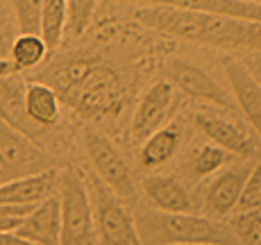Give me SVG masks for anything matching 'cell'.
<instances>
[{"label": "cell", "instance_id": "30bf717a", "mask_svg": "<svg viewBox=\"0 0 261 245\" xmlns=\"http://www.w3.org/2000/svg\"><path fill=\"white\" fill-rule=\"evenodd\" d=\"M248 173H250V166L220 168L216 173V177L204 186V209L212 216H218V218L232 213L239 204Z\"/></svg>", "mask_w": 261, "mask_h": 245}, {"label": "cell", "instance_id": "d4e9b609", "mask_svg": "<svg viewBox=\"0 0 261 245\" xmlns=\"http://www.w3.org/2000/svg\"><path fill=\"white\" fill-rule=\"evenodd\" d=\"M16 37H18V30H16L12 9H9V3L0 0V59L9 57V50H12V43Z\"/></svg>", "mask_w": 261, "mask_h": 245}, {"label": "cell", "instance_id": "52a82bcc", "mask_svg": "<svg viewBox=\"0 0 261 245\" xmlns=\"http://www.w3.org/2000/svg\"><path fill=\"white\" fill-rule=\"evenodd\" d=\"M166 77L170 87H177L191 98L204 100L220 109H232V100L220 89V84L204 68L195 66V64L184 62V59H170L166 64Z\"/></svg>", "mask_w": 261, "mask_h": 245}, {"label": "cell", "instance_id": "9a60e30c", "mask_svg": "<svg viewBox=\"0 0 261 245\" xmlns=\"http://www.w3.org/2000/svg\"><path fill=\"white\" fill-rule=\"evenodd\" d=\"M16 234L32 245H59V202L50 196L21 221Z\"/></svg>", "mask_w": 261, "mask_h": 245}, {"label": "cell", "instance_id": "8fae6325", "mask_svg": "<svg viewBox=\"0 0 261 245\" xmlns=\"http://www.w3.org/2000/svg\"><path fill=\"white\" fill-rule=\"evenodd\" d=\"M193 123L214 146H218L220 150H225V152H232L243 159L257 157V146H254V141L239 125L225 121V118H220V116H214V114H195Z\"/></svg>", "mask_w": 261, "mask_h": 245}, {"label": "cell", "instance_id": "cb8c5ba5", "mask_svg": "<svg viewBox=\"0 0 261 245\" xmlns=\"http://www.w3.org/2000/svg\"><path fill=\"white\" fill-rule=\"evenodd\" d=\"M239 211H252V209H261V164L250 168L248 177H245L243 191H241Z\"/></svg>", "mask_w": 261, "mask_h": 245}, {"label": "cell", "instance_id": "277c9868", "mask_svg": "<svg viewBox=\"0 0 261 245\" xmlns=\"http://www.w3.org/2000/svg\"><path fill=\"white\" fill-rule=\"evenodd\" d=\"M59 245H95L93 211L84 173L75 166L59 171Z\"/></svg>", "mask_w": 261, "mask_h": 245}, {"label": "cell", "instance_id": "d6986e66", "mask_svg": "<svg viewBox=\"0 0 261 245\" xmlns=\"http://www.w3.org/2000/svg\"><path fill=\"white\" fill-rule=\"evenodd\" d=\"M68 21V3L66 0H43L41 9V25H39V37L43 39L48 50H55L66 32Z\"/></svg>", "mask_w": 261, "mask_h": 245}, {"label": "cell", "instance_id": "83f0119b", "mask_svg": "<svg viewBox=\"0 0 261 245\" xmlns=\"http://www.w3.org/2000/svg\"><path fill=\"white\" fill-rule=\"evenodd\" d=\"M241 3H248V5H257V7H261V0H241Z\"/></svg>", "mask_w": 261, "mask_h": 245}, {"label": "cell", "instance_id": "7402d4cb", "mask_svg": "<svg viewBox=\"0 0 261 245\" xmlns=\"http://www.w3.org/2000/svg\"><path fill=\"white\" fill-rule=\"evenodd\" d=\"M229 229L239 245H261V209L239 211L229 221Z\"/></svg>", "mask_w": 261, "mask_h": 245}, {"label": "cell", "instance_id": "ffe728a7", "mask_svg": "<svg viewBox=\"0 0 261 245\" xmlns=\"http://www.w3.org/2000/svg\"><path fill=\"white\" fill-rule=\"evenodd\" d=\"M225 164H227V152L220 150L218 146H214V143H207V146H200L198 150H193V154L187 161V173L193 179L209 177V175L218 173Z\"/></svg>", "mask_w": 261, "mask_h": 245}, {"label": "cell", "instance_id": "5bb4252c", "mask_svg": "<svg viewBox=\"0 0 261 245\" xmlns=\"http://www.w3.org/2000/svg\"><path fill=\"white\" fill-rule=\"evenodd\" d=\"M143 196L150 209L166 213H193V198L187 191L184 182L173 175H152L141 182Z\"/></svg>", "mask_w": 261, "mask_h": 245}, {"label": "cell", "instance_id": "5b68a950", "mask_svg": "<svg viewBox=\"0 0 261 245\" xmlns=\"http://www.w3.org/2000/svg\"><path fill=\"white\" fill-rule=\"evenodd\" d=\"M93 211L95 245H143L127 204L112 193L95 175H84Z\"/></svg>", "mask_w": 261, "mask_h": 245}, {"label": "cell", "instance_id": "603a6c76", "mask_svg": "<svg viewBox=\"0 0 261 245\" xmlns=\"http://www.w3.org/2000/svg\"><path fill=\"white\" fill-rule=\"evenodd\" d=\"M93 9H95V0H71V3H68L66 30L71 37H80V34L89 28Z\"/></svg>", "mask_w": 261, "mask_h": 245}, {"label": "cell", "instance_id": "484cf974", "mask_svg": "<svg viewBox=\"0 0 261 245\" xmlns=\"http://www.w3.org/2000/svg\"><path fill=\"white\" fill-rule=\"evenodd\" d=\"M0 245H32L21 238L16 232H0Z\"/></svg>", "mask_w": 261, "mask_h": 245}, {"label": "cell", "instance_id": "7a4b0ae2", "mask_svg": "<svg viewBox=\"0 0 261 245\" xmlns=\"http://www.w3.org/2000/svg\"><path fill=\"white\" fill-rule=\"evenodd\" d=\"M59 102L93 123L116 121L127 102V89L114 68L91 59H66L43 75Z\"/></svg>", "mask_w": 261, "mask_h": 245}, {"label": "cell", "instance_id": "7c38bea8", "mask_svg": "<svg viewBox=\"0 0 261 245\" xmlns=\"http://www.w3.org/2000/svg\"><path fill=\"white\" fill-rule=\"evenodd\" d=\"M59 171L50 168L32 177L0 184V207H34L57 193Z\"/></svg>", "mask_w": 261, "mask_h": 245}, {"label": "cell", "instance_id": "44dd1931", "mask_svg": "<svg viewBox=\"0 0 261 245\" xmlns=\"http://www.w3.org/2000/svg\"><path fill=\"white\" fill-rule=\"evenodd\" d=\"M18 34H39L43 0H7Z\"/></svg>", "mask_w": 261, "mask_h": 245}, {"label": "cell", "instance_id": "9c48e42d", "mask_svg": "<svg viewBox=\"0 0 261 245\" xmlns=\"http://www.w3.org/2000/svg\"><path fill=\"white\" fill-rule=\"evenodd\" d=\"M225 75L239 109L252 125L254 134L261 139V82L250 68H245V64L237 59H225Z\"/></svg>", "mask_w": 261, "mask_h": 245}, {"label": "cell", "instance_id": "4fadbf2b", "mask_svg": "<svg viewBox=\"0 0 261 245\" xmlns=\"http://www.w3.org/2000/svg\"><path fill=\"white\" fill-rule=\"evenodd\" d=\"M118 3H127L134 5V7H173L187 9V12L220 14V16L261 23V7L241 3V0H118Z\"/></svg>", "mask_w": 261, "mask_h": 245}, {"label": "cell", "instance_id": "ba28073f", "mask_svg": "<svg viewBox=\"0 0 261 245\" xmlns=\"http://www.w3.org/2000/svg\"><path fill=\"white\" fill-rule=\"evenodd\" d=\"M170 107H173V87L166 79H159L137 102V109L132 114V121H129L132 141L143 143L150 134L162 129L168 118Z\"/></svg>", "mask_w": 261, "mask_h": 245}, {"label": "cell", "instance_id": "3957f363", "mask_svg": "<svg viewBox=\"0 0 261 245\" xmlns=\"http://www.w3.org/2000/svg\"><path fill=\"white\" fill-rule=\"evenodd\" d=\"M143 245H239L229 225L198 213H166L145 209L134 213Z\"/></svg>", "mask_w": 261, "mask_h": 245}, {"label": "cell", "instance_id": "8992f818", "mask_svg": "<svg viewBox=\"0 0 261 245\" xmlns=\"http://www.w3.org/2000/svg\"><path fill=\"white\" fill-rule=\"evenodd\" d=\"M84 148H87L95 177L112 193H116L123 202H132L137 198V184H134L132 171L123 159V154L118 152V148L109 139H105L102 134L95 132H87Z\"/></svg>", "mask_w": 261, "mask_h": 245}, {"label": "cell", "instance_id": "6da1fadb", "mask_svg": "<svg viewBox=\"0 0 261 245\" xmlns=\"http://www.w3.org/2000/svg\"><path fill=\"white\" fill-rule=\"evenodd\" d=\"M134 18L159 34L225 52H261V23L173 7H137Z\"/></svg>", "mask_w": 261, "mask_h": 245}, {"label": "cell", "instance_id": "4316f807", "mask_svg": "<svg viewBox=\"0 0 261 245\" xmlns=\"http://www.w3.org/2000/svg\"><path fill=\"white\" fill-rule=\"evenodd\" d=\"M14 73H16V71H14L12 62H9V59H0V79H7V77H12Z\"/></svg>", "mask_w": 261, "mask_h": 245}, {"label": "cell", "instance_id": "f1b7e54d", "mask_svg": "<svg viewBox=\"0 0 261 245\" xmlns=\"http://www.w3.org/2000/svg\"><path fill=\"white\" fill-rule=\"evenodd\" d=\"M254 77H257V79H259V82H261V68H259V71H257V73H254Z\"/></svg>", "mask_w": 261, "mask_h": 245}, {"label": "cell", "instance_id": "e0dca14e", "mask_svg": "<svg viewBox=\"0 0 261 245\" xmlns=\"http://www.w3.org/2000/svg\"><path fill=\"white\" fill-rule=\"evenodd\" d=\"M179 143H182V132L177 125H164L154 134H150L139 150V166L145 171L164 166L166 161L177 154Z\"/></svg>", "mask_w": 261, "mask_h": 245}, {"label": "cell", "instance_id": "2e32d148", "mask_svg": "<svg viewBox=\"0 0 261 245\" xmlns=\"http://www.w3.org/2000/svg\"><path fill=\"white\" fill-rule=\"evenodd\" d=\"M57 93L43 82H30L23 89V114L34 127H53L59 121Z\"/></svg>", "mask_w": 261, "mask_h": 245}, {"label": "cell", "instance_id": "ac0fdd59", "mask_svg": "<svg viewBox=\"0 0 261 245\" xmlns=\"http://www.w3.org/2000/svg\"><path fill=\"white\" fill-rule=\"evenodd\" d=\"M50 50L46 48L43 39L39 34H18L9 50V62H12L14 71H32V68L41 66L43 59L48 57Z\"/></svg>", "mask_w": 261, "mask_h": 245}]
</instances>
